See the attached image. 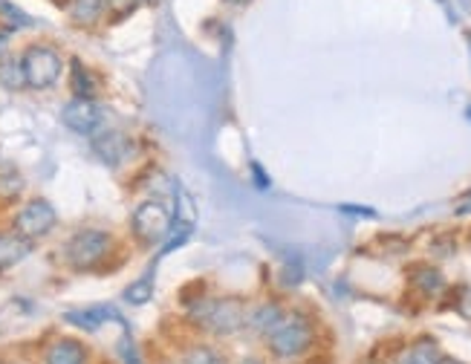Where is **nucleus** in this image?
<instances>
[{
    "mask_svg": "<svg viewBox=\"0 0 471 364\" xmlns=\"http://www.w3.org/2000/svg\"><path fill=\"white\" fill-rule=\"evenodd\" d=\"M454 211H457V214H468L471 211V191L463 200H457V209H454Z\"/></svg>",
    "mask_w": 471,
    "mask_h": 364,
    "instance_id": "nucleus-27",
    "label": "nucleus"
},
{
    "mask_svg": "<svg viewBox=\"0 0 471 364\" xmlns=\"http://www.w3.org/2000/svg\"><path fill=\"white\" fill-rule=\"evenodd\" d=\"M93 151L99 154L101 163L119 165L130 154V139L122 134V130H101V134H93Z\"/></svg>",
    "mask_w": 471,
    "mask_h": 364,
    "instance_id": "nucleus-8",
    "label": "nucleus"
},
{
    "mask_svg": "<svg viewBox=\"0 0 471 364\" xmlns=\"http://www.w3.org/2000/svg\"><path fill=\"white\" fill-rule=\"evenodd\" d=\"M174 226V214L165 202L159 200H148L134 211V231L142 243H162L171 235Z\"/></svg>",
    "mask_w": 471,
    "mask_h": 364,
    "instance_id": "nucleus-5",
    "label": "nucleus"
},
{
    "mask_svg": "<svg viewBox=\"0 0 471 364\" xmlns=\"http://www.w3.org/2000/svg\"><path fill=\"white\" fill-rule=\"evenodd\" d=\"M61 119L70 130H76L81 136L99 134V127L105 125V110H101L93 98H72L64 105Z\"/></svg>",
    "mask_w": 471,
    "mask_h": 364,
    "instance_id": "nucleus-7",
    "label": "nucleus"
},
{
    "mask_svg": "<svg viewBox=\"0 0 471 364\" xmlns=\"http://www.w3.org/2000/svg\"><path fill=\"white\" fill-rule=\"evenodd\" d=\"M240 364H263V361H258V359H246V361H240Z\"/></svg>",
    "mask_w": 471,
    "mask_h": 364,
    "instance_id": "nucleus-30",
    "label": "nucleus"
},
{
    "mask_svg": "<svg viewBox=\"0 0 471 364\" xmlns=\"http://www.w3.org/2000/svg\"><path fill=\"white\" fill-rule=\"evenodd\" d=\"M119 353H122V361H125V364H142V361H139V353H137V347H134V341H130V336L122 339Z\"/></svg>",
    "mask_w": 471,
    "mask_h": 364,
    "instance_id": "nucleus-23",
    "label": "nucleus"
},
{
    "mask_svg": "<svg viewBox=\"0 0 471 364\" xmlns=\"http://www.w3.org/2000/svg\"><path fill=\"white\" fill-rule=\"evenodd\" d=\"M439 359H443V356H439L437 341L422 339V341H417L414 347H410L408 353H402L400 364H437Z\"/></svg>",
    "mask_w": 471,
    "mask_h": 364,
    "instance_id": "nucleus-12",
    "label": "nucleus"
},
{
    "mask_svg": "<svg viewBox=\"0 0 471 364\" xmlns=\"http://www.w3.org/2000/svg\"><path fill=\"white\" fill-rule=\"evenodd\" d=\"M183 364H226V361L214 347H191L183 359Z\"/></svg>",
    "mask_w": 471,
    "mask_h": 364,
    "instance_id": "nucleus-20",
    "label": "nucleus"
},
{
    "mask_svg": "<svg viewBox=\"0 0 471 364\" xmlns=\"http://www.w3.org/2000/svg\"><path fill=\"white\" fill-rule=\"evenodd\" d=\"M47 364H87V353L79 341L61 339L58 344H52V350L47 353Z\"/></svg>",
    "mask_w": 471,
    "mask_h": 364,
    "instance_id": "nucleus-11",
    "label": "nucleus"
},
{
    "mask_svg": "<svg viewBox=\"0 0 471 364\" xmlns=\"http://www.w3.org/2000/svg\"><path fill=\"white\" fill-rule=\"evenodd\" d=\"M0 18L6 21L9 29H24V26L33 23V18H29L26 12H21L18 6H12L9 0H0Z\"/></svg>",
    "mask_w": 471,
    "mask_h": 364,
    "instance_id": "nucleus-19",
    "label": "nucleus"
},
{
    "mask_svg": "<svg viewBox=\"0 0 471 364\" xmlns=\"http://www.w3.org/2000/svg\"><path fill=\"white\" fill-rule=\"evenodd\" d=\"M252 173H255V177H258V182H260L258 188H269V180H267V177H263V171H260V165H258V163L252 165Z\"/></svg>",
    "mask_w": 471,
    "mask_h": 364,
    "instance_id": "nucleus-28",
    "label": "nucleus"
},
{
    "mask_svg": "<svg viewBox=\"0 0 471 364\" xmlns=\"http://www.w3.org/2000/svg\"><path fill=\"white\" fill-rule=\"evenodd\" d=\"M468 119H471V107H468Z\"/></svg>",
    "mask_w": 471,
    "mask_h": 364,
    "instance_id": "nucleus-33",
    "label": "nucleus"
},
{
    "mask_svg": "<svg viewBox=\"0 0 471 364\" xmlns=\"http://www.w3.org/2000/svg\"><path fill=\"white\" fill-rule=\"evenodd\" d=\"M151 298H154V278L151 275H145V278L134 281L125 289V301L134 303V307H142V303H148Z\"/></svg>",
    "mask_w": 471,
    "mask_h": 364,
    "instance_id": "nucleus-16",
    "label": "nucleus"
},
{
    "mask_svg": "<svg viewBox=\"0 0 471 364\" xmlns=\"http://www.w3.org/2000/svg\"><path fill=\"white\" fill-rule=\"evenodd\" d=\"M55 220H58V214L52 209V202L33 200L18 211V217H14V231H18V235L26 238V240H38L43 235H50Z\"/></svg>",
    "mask_w": 471,
    "mask_h": 364,
    "instance_id": "nucleus-6",
    "label": "nucleus"
},
{
    "mask_svg": "<svg viewBox=\"0 0 471 364\" xmlns=\"http://www.w3.org/2000/svg\"><path fill=\"white\" fill-rule=\"evenodd\" d=\"M105 4L110 6V12L113 14H127L130 9H134L139 0H105Z\"/></svg>",
    "mask_w": 471,
    "mask_h": 364,
    "instance_id": "nucleus-24",
    "label": "nucleus"
},
{
    "mask_svg": "<svg viewBox=\"0 0 471 364\" xmlns=\"http://www.w3.org/2000/svg\"><path fill=\"white\" fill-rule=\"evenodd\" d=\"M281 318L284 315H281V310L275 307V303H263V307L249 318V327L258 330V332H269L278 322H281Z\"/></svg>",
    "mask_w": 471,
    "mask_h": 364,
    "instance_id": "nucleus-17",
    "label": "nucleus"
},
{
    "mask_svg": "<svg viewBox=\"0 0 471 364\" xmlns=\"http://www.w3.org/2000/svg\"><path fill=\"white\" fill-rule=\"evenodd\" d=\"M29 252H33V240L21 235H0V272L18 266Z\"/></svg>",
    "mask_w": 471,
    "mask_h": 364,
    "instance_id": "nucleus-10",
    "label": "nucleus"
},
{
    "mask_svg": "<svg viewBox=\"0 0 471 364\" xmlns=\"http://www.w3.org/2000/svg\"><path fill=\"white\" fill-rule=\"evenodd\" d=\"M101 9H105V0H76L72 4V21L81 26L96 23L101 18Z\"/></svg>",
    "mask_w": 471,
    "mask_h": 364,
    "instance_id": "nucleus-14",
    "label": "nucleus"
},
{
    "mask_svg": "<svg viewBox=\"0 0 471 364\" xmlns=\"http://www.w3.org/2000/svg\"><path fill=\"white\" fill-rule=\"evenodd\" d=\"M457 313L471 322V286H460L457 289Z\"/></svg>",
    "mask_w": 471,
    "mask_h": 364,
    "instance_id": "nucleus-22",
    "label": "nucleus"
},
{
    "mask_svg": "<svg viewBox=\"0 0 471 364\" xmlns=\"http://www.w3.org/2000/svg\"><path fill=\"white\" fill-rule=\"evenodd\" d=\"M24 191V177L12 165H0V197L14 200Z\"/></svg>",
    "mask_w": 471,
    "mask_h": 364,
    "instance_id": "nucleus-15",
    "label": "nucleus"
},
{
    "mask_svg": "<svg viewBox=\"0 0 471 364\" xmlns=\"http://www.w3.org/2000/svg\"><path fill=\"white\" fill-rule=\"evenodd\" d=\"M437 364H460V361H454V359H439Z\"/></svg>",
    "mask_w": 471,
    "mask_h": 364,
    "instance_id": "nucleus-29",
    "label": "nucleus"
},
{
    "mask_svg": "<svg viewBox=\"0 0 471 364\" xmlns=\"http://www.w3.org/2000/svg\"><path fill=\"white\" fill-rule=\"evenodd\" d=\"M24 79H26V87H33V90H47V87H52L58 79H61V55H58L52 47H43V43H38V47H29L24 52Z\"/></svg>",
    "mask_w": 471,
    "mask_h": 364,
    "instance_id": "nucleus-3",
    "label": "nucleus"
},
{
    "mask_svg": "<svg viewBox=\"0 0 471 364\" xmlns=\"http://www.w3.org/2000/svg\"><path fill=\"white\" fill-rule=\"evenodd\" d=\"M229 4H246V0H229Z\"/></svg>",
    "mask_w": 471,
    "mask_h": 364,
    "instance_id": "nucleus-31",
    "label": "nucleus"
},
{
    "mask_svg": "<svg viewBox=\"0 0 471 364\" xmlns=\"http://www.w3.org/2000/svg\"><path fill=\"white\" fill-rule=\"evenodd\" d=\"M414 284L422 289V293H437V289H443V275L437 269H429V266H419L414 269Z\"/></svg>",
    "mask_w": 471,
    "mask_h": 364,
    "instance_id": "nucleus-18",
    "label": "nucleus"
},
{
    "mask_svg": "<svg viewBox=\"0 0 471 364\" xmlns=\"http://www.w3.org/2000/svg\"><path fill=\"white\" fill-rule=\"evenodd\" d=\"M313 339H316L313 324L304 315H287L269 330V347L278 359L301 356L313 344Z\"/></svg>",
    "mask_w": 471,
    "mask_h": 364,
    "instance_id": "nucleus-1",
    "label": "nucleus"
},
{
    "mask_svg": "<svg viewBox=\"0 0 471 364\" xmlns=\"http://www.w3.org/2000/svg\"><path fill=\"white\" fill-rule=\"evenodd\" d=\"M6 52H9V29L0 26V64L6 61Z\"/></svg>",
    "mask_w": 471,
    "mask_h": 364,
    "instance_id": "nucleus-25",
    "label": "nucleus"
},
{
    "mask_svg": "<svg viewBox=\"0 0 471 364\" xmlns=\"http://www.w3.org/2000/svg\"><path fill=\"white\" fill-rule=\"evenodd\" d=\"M344 214H364V217H376L373 209H362V206H342Z\"/></svg>",
    "mask_w": 471,
    "mask_h": 364,
    "instance_id": "nucleus-26",
    "label": "nucleus"
},
{
    "mask_svg": "<svg viewBox=\"0 0 471 364\" xmlns=\"http://www.w3.org/2000/svg\"><path fill=\"white\" fill-rule=\"evenodd\" d=\"M64 322L72 324V327H79V330H87V332H96L101 324H108V322H116V324H122L125 327V318L119 315V310H113V307H87V310H72L64 315Z\"/></svg>",
    "mask_w": 471,
    "mask_h": 364,
    "instance_id": "nucleus-9",
    "label": "nucleus"
},
{
    "mask_svg": "<svg viewBox=\"0 0 471 364\" xmlns=\"http://www.w3.org/2000/svg\"><path fill=\"white\" fill-rule=\"evenodd\" d=\"M58 4H64V0H58Z\"/></svg>",
    "mask_w": 471,
    "mask_h": 364,
    "instance_id": "nucleus-34",
    "label": "nucleus"
},
{
    "mask_svg": "<svg viewBox=\"0 0 471 364\" xmlns=\"http://www.w3.org/2000/svg\"><path fill=\"white\" fill-rule=\"evenodd\" d=\"M72 93H76V98H93L96 96V79L93 72L87 70L79 58L72 61Z\"/></svg>",
    "mask_w": 471,
    "mask_h": 364,
    "instance_id": "nucleus-13",
    "label": "nucleus"
},
{
    "mask_svg": "<svg viewBox=\"0 0 471 364\" xmlns=\"http://www.w3.org/2000/svg\"><path fill=\"white\" fill-rule=\"evenodd\" d=\"M0 81H4L9 90H21V87H26V79H24V67L21 64H12L6 61L4 67H0Z\"/></svg>",
    "mask_w": 471,
    "mask_h": 364,
    "instance_id": "nucleus-21",
    "label": "nucleus"
},
{
    "mask_svg": "<svg viewBox=\"0 0 471 364\" xmlns=\"http://www.w3.org/2000/svg\"><path fill=\"white\" fill-rule=\"evenodd\" d=\"M318 364H321V361H318Z\"/></svg>",
    "mask_w": 471,
    "mask_h": 364,
    "instance_id": "nucleus-35",
    "label": "nucleus"
},
{
    "mask_svg": "<svg viewBox=\"0 0 471 364\" xmlns=\"http://www.w3.org/2000/svg\"><path fill=\"white\" fill-rule=\"evenodd\" d=\"M110 252V235L101 229H84L79 235H72L67 240V264L79 272H87V269H96L105 255Z\"/></svg>",
    "mask_w": 471,
    "mask_h": 364,
    "instance_id": "nucleus-2",
    "label": "nucleus"
},
{
    "mask_svg": "<svg viewBox=\"0 0 471 364\" xmlns=\"http://www.w3.org/2000/svg\"><path fill=\"white\" fill-rule=\"evenodd\" d=\"M145 4H156V0H145Z\"/></svg>",
    "mask_w": 471,
    "mask_h": 364,
    "instance_id": "nucleus-32",
    "label": "nucleus"
},
{
    "mask_svg": "<svg viewBox=\"0 0 471 364\" xmlns=\"http://www.w3.org/2000/svg\"><path fill=\"white\" fill-rule=\"evenodd\" d=\"M197 322L217 332V336H231L240 327H246V313L238 298H223V301H205L197 307Z\"/></svg>",
    "mask_w": 471,
    "mask_h": 364,
    "instance_id": "nucleus-4",
    "label": "nucleus"
}]
</instances>
